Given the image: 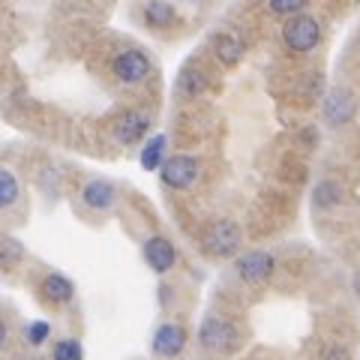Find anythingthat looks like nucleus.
Masks as SVG:
<instances>
[{"label":"nucleus","mask_w":360,"mask_h":360,"mask_svg":"<svg viewBox=\"0 0 360 360\" xmlns=\"http://www.w3.org/2000/svg\"><path fill=\"white\" fill-rule=\"evenodd\" d=\"M198 345L210 354L225 357V354H234V348L240 345V333L231 321L219 319V315H207L198 328Z\"/></svg>","instance_id":"f257e3e1"},{"label":"nucleus","mask_w":360,"mask_h":360,"mask_svg":"<svg viewBox=\"0 0 360 360\" xmlns=\"http://www.w3.org/2000/svg\"><path fill=\"white\" fill-rule=\"evenodd\" d=\"M160 180L172 189H189L198 180V160L186 153H174L168 156L160 168Z\"/></svg>","instance_id":"20e7f679"},{"label":"nucleus","mask_w":360,"mask_h":360,"mask_svg":"<svg viewBox=\"0 0 360 360\" xmlns=\"http://www.w3.org/2000/svg\"><path fill=\"white\" fill-rule=\"evenodd\" d=\"M234 267H238V276L243 279L246 285H262V283H267V279L274 276L276 262H274V255L270 252L252 250V252H243Z\"/></svg>","instance_id":"423d86ee"},{"label":"nucleus","mask_w":360,"mask_h":360,"mask_svg":"<svg viewBox=\"0 0 360 360\" xmlns=\"http://www.w3.org/2000/svg\"><path fill=\"white\" fill-rule=\"evenodd\" d=\"M115 75L123 84H141L150 75V58L141 49H127L115 58Z\"/></svg>","instance_id":"6e6552de"},{"label":"nucleus","mask_w":360,"mask_h":360,"mask_svg":"<svg viewBox=\"0 0 360 360\" xmlns=\"http://www.w3.org/2000/svg\"><path fill=\"white\" fill-rule=\"evenodd\" d=\"M283 39L291 51H312L315 45H319L321 39V27H319V21H315L312 15H291L285 21V27H283Z\"/></svg>","instance_id":"7ed1b4c3"},{"label":"nucleus","mask_w":360,"mask_h":360,"mask_svg":"<svg viewBox=\"0 0 360 360\" xmlns=\"http://www.w3.org/2000/svg\"><path fill=\"white\" fill-rule=\"evenodd\" d=\"M82 201L90 210H108V207H115V201H117V189L111 180H103V177L87 180L82 186Z\"/></svg>","instance_id":"9b49d317"},{"label":"nucleus","mask_w":360,"mask_h":360,"mask_svg":"<svg viewBox=\"0 0 360 360\" xmlns=\"http://www.w3.org/2000/svg\"><path fill=\"white\" fill-rule=\"evenodd\" d=\"M39 295L45 303H51V307H66L75 295V283L66 274H49L39 283Z\"/></svg>","instance_id":"f8f14e48"},{"label":"nucleus","mask_w":360,"mask_h":360,"mask_svg":"<svg viewBox=\"0 0 360 360\" xmlns=\"http://www.w3.org/2000/svg\"><path fill=\"white\" fill-rule=\"evenodd\" d=\"M309 0H267V6L274 9L276 15H300L303 13V6H307Z\"/></svg>","instance_id":"4be33fe9"},{"label":"nucleus","mask_w":360,"mask_h":360,"mask_svg":"<svg viewBox=\"0 0 360 360\" xmlns=\"http://www.w3.org/2000/svg\"><path fill=\"white\" fill-rule=\"evenodd\" d=\"M340 201H342V189H340V184H333V180H321V184L312 189V205L321 210H330L340 205Z\"/></svg>","instance_id":"dca6fc26"},{"label":"nucleus","mask_w":360,"mask_h":360,"mask_svg":"<svg viewBox=\"0 0 360 360\" xmlns=\"http://www.w3.org/2000/svg\"><path fill=\"white\" fill-rule=\"evenodd\" d=\"M240 225L234 219H217L207 225L205 231V252L213 258H231L234 252L240 250Z\"/></svg>","instance_id":"f03ea898"},{"label":"nucleus","mask_w":360,"mask_h":360,"mask_svg":"<svg viewBox=\"0 0 360 360\" xmlns=\"http://www.w3.org/2000/svg\"><path fill=\"white\" fill-rule=\"evenodd\" d=\"M186 348V330L174 321H162L160 328L153 330V340H150V352L156 357H165V360H174L184 354Z\"/></svg>","instance_id":"0eeeda50"},{"label":"nucleus","mask_w":360,"mask_h":360,"mask_svg":"<svg viewBox=\"0 0 360 360\" xmlns=\"http://www.w3.org/2000/svg\"><path fill=\"white\" fill-rule=\"evenodd\" d=\"M357 4H360V0H357Z\"/></svg>","instance_id":"a878e982"},{"label":"nucleus","mask_w":360,"mask_h":360,"mask_svg":"<svg viewBox=\"0 0 360 360\" xmlns=\"http://www.w3.org/2000/svg\"><path fill=\"white\" fill-rule=\"evenodd\" d=\"M321 360H352V354H348V348H342V345H328L321 352Z\"/></svg>","instance_id":"5701e85b"},{"label":"nucleus","mask_w":360,"mask_h":360,"mask_svg":"<svg viewBox=\"0 0 360 360\" xmlns=\"http://www.w3.org/2000/svg\"><path fill=\"white\" fill-rule=\"evenodd\" d=\"M49 336H51V324L49 321H30L27 330H25V340H27L30 348H39Z\"/></svg>","instance_id":"412c9836"},{"label":"nucleus","mask_w":360,"mask_h":360,"mask_svg":"<svg viewBox=\"0 0 360 360\" xmlns=\"http://www.w3.org/2000/svg\"><path fill=\"white\" fill-rule=\"evenodd\" d=\"M205 75H201L198 70H184V75H180V82H177V90L180 94H186V96H198L201 90H205Z\"/></svg>","instance_id":"aec40b11"},{"label":"nucleus","mask_w":360,"mask_h":360,"mask_svg":"<svg viewBox=\"0 0 360 360\" xmlns=\"http://www.w3.org/2000/svg\"><path fill=\"white\" fill-rule=\"evenodd\" d=\"M18 193H21L18 177L9 172V168H0V210L13 207L15 201H18Z\"/></svg>","instance_id":"a211bd4d"},{"label":"nucleus","mask_w":360,"mask_h":360,"mask_svg":"<svg viewBox=\"0 0 360 360\" xmlns=\"http://www.w3.org/2000/svg\"><path fill=\"white\" fill-rule=\"evenodd\" d=\"M144 262H148V267L153 270V274H168L174 264H177V250H174V243L162 238V234H153V238L144 240Z\"/></svg>","instance_id":"1a4fd4ad"},{"label":"nucleus","mask_w":360,"mask_h":360,"mask_svg":"<svg viewBox=\"0 0 360 360\" xmlns=\"http://www.w3.org/2000/svg\"><path fill=\"white\" fill-rule=\"evenodd\" d=\"M21 258H25V243L9 238V234H0V267L13 270L21 264Z\"/></svg>","instance_id":"f3484780"},{"label":"nucleus","mask_w":360,"mask_h":360,"mask_svg":"<svg viewBox=\"0 0 360 360\" xmlns=\"http://www.w3.org/2000/svg\"><path fill=\"white\" fill-rule=\"evenodd\" d=\"M174 18H177V13L168 0H148V6H144V21L156 30L174 25Z\"/></svg>","instance_id":"4468645a"},{"label":"nucleus","mask_w":360,"mask_h":360,"mask_svg":"<svg viewBox=\"0 0 360 360\" xmlns=\"http://www.w3.org/2000/svg\"><path fill=\"white\" fill-rule=\"evenodd\" d=\"M51 360H84V345L78 340H60L51 348Z\"/></svg>","instance_id":"6ab92c4d"},{"label":"nucleus","mask_w":360,"mask_h":360,"mask_svg":"<svg viewBox=\"0 0 360 360\" xmlns=\"http://www.w3.org/2000/svg\"><path fill=\"white\" fill-rule=\"evenodd\" d=\"M165 144L168 139L165 135H153V139H148V144L141 148V168L144 172H160L162 168V156H165Z\"/></svg>","instance_id":"2eb2a0df"},{"label":"nucleus","mask_w":360,"mask_h":360,"mask_svg":"<svg viewBox=\"0 0 360 360\" xmlns=\"http://www.w3.org/2000/svg\"><path fill=\"white\" fill-rule=\"evenodd\" d=\"M352 285H354V295H357V300H360V270L354 274V279H352Z\"/></svg>","instance_id":"393cba45"},{"label":"nucleus","mask_w":360,"mask_h":360,"mask_svg":"<svg viewBox=\"0 0 360 360\" xmlns=\"http://www.w3.org/2000/svg\"><path fill=\"white\" fill-rule=\"evenodd\" d=\"M6 333H9V328H6V321H4V319H0V345H4V342H6Z\"/></svg>","instance_id":"b1692460"},{"label":"nucleus","mask_w":360,"mask_h":360,"mask_svg":"<svg viewBox=\"0 0 360 360\" xmlns=\"http://www.w3.org/2000/svg\"><path fill=\"white\" fill-rule=\"evenodd\" d=\"M148 132H150V115L148 111H139V108L123 111L115 123V139L120 144H139Z\"/></svg>","instance_id":"9d476101"},{"label":"nucleus","mask_w":360,"mask_h":360,"mask_svg":"<svg viewBox=\"0 0 360 360\" xmlns=\"http://www.w3.org/2000/svg\"><path fill=\"white\" fill-rule=\"evenodd\" d=\"M246 42L238 37V33H217L213 37V54L222 66H238L243 60Z\"/></svg>","instance_id":"ddd939ff"},{"label":"nucleus","mask_w":360,"mask_h":360,"mask_svg":"<svg viewBox=\"0 0 360 360\" xmlns=\"http://www.w3.org/2000/svg\"><path fill=\"white\" fill-rule=\"evenodd\" d=\"M321 111H324V120H328L330 127H345L357 111V99L348 87H330L328 94H324Z\"/></svg>","instance_id":"39448f33"}]
</instances>
